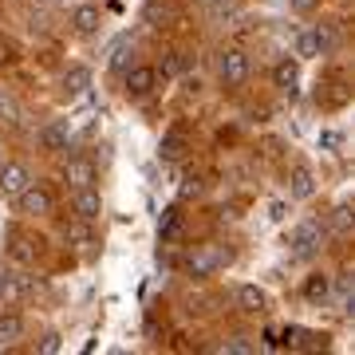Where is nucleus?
<instances>
[{"label":"nucleus","mask_w":355,"mask_h":355,"mask_svg":"<svg viewBox=\"0 0 355 355\" xmlns=\"http://www.w3.org/2000/svg\"><path fill=\"white\" fill-rule=\"evenodd\" d=\"M288 245H292V257H296V261L316 257L320 245H324V225H320V221H300V225L292 229Z\"/></svg>","instance_id":"f257e3e1"},{"label":"nucleus","mask_w":355,"mask_h":355,"mask_svg":"<svg viewBox=\"0 0 355 355\" xmlns=\"http://www.w3.org/2000/svg\"><path fill=\"white\" fill-rule=\"evenodd\" d=\"M217 76L225 87H241L245 79H249V55L241 48H229L221 51V60H217Z\"/></svg>","instance_id":"f03ea898"},{"label":"nucleus","mask_w":355,"mask_h":355,"mask_svg":"<svg viewBox=\"0 0 355 355\" xmlns=\"http://www.w3.org/2000/svg\"><path fill=\"white\" fill-rule=\"evenodd\" d=\"M16 202H20V209H24V214H36V217H44V214H51V209H55L51 190H48V186H36V182H28L24 193H20Z\"/></svg>","instance_id":"7ed1b4c3"},{"label":"nucleus","mask_w":355,"mask_h":355,"mask_svg":"<svg viewBox=\"0 0 355 355\" xmlns=\"http://www.w3.org/2000/svg\"><path fill=\"white\" fill-rule=\"evenodd\" d=\"M225 257H229V253H221L217 245H198V249L190 253V261H186V265H190L193 277H209L217 265H225Z\"/></svg>","instance_id":"20e7f679"},{"label":"nucleus","mask_w":355,"mask_h":355,"mask_svg":"<svg viewBox=\"0 0 355 355\" xmlns=\"http://www.w3.org/2000/svg\"><path fill=\"white\" fill-rule=\"evenodd\" d=\"M28 182H32V178H28L24 162H4L0 166V193H4V198H20Z\"/></svg>","instance_id":"39448f33"},{"label":"nucleus","mask_w":355,"mask_h":355,"mask_svg":"<svg viewBox=\"0 0 355 355\" xmlns=\"http://www.w3.org/2000/svg\"><path fill=\"white\" fill-rule=\"evenodd\" d=\"M71 209H76V217L79 221H99V214H103V198L91 186H83V190H76V198H71Z\"/></svg>","instance_id":"423d86ee"},{"label":"nucleus","mask_w":355,"mask_h":355,"mask_svg":"<svg viewBox=\"0 0 355 355\" xmlns=\"http://www.w3.org/2000/svg\"><path fill=\"white\" fill-rule=\"evenodd\" d=\"M123 76H127V95H135V99L150 95L154 83H158V71L154 67H127Z\"/></svg>","instance_id":"0eeeda50"},{"label":"nucleus","mask_w":355,"mask_h":355,"mask_svg":"<svg viewBox=\"0 0 355 355\" xmlns=\"http://www.w3.org/2000/svg\"><path fill=\"white\" fill-rule=\"evenodd\" d=\"M67 139H71V127H67L64 119H55V123H48V127L40 130V146L51 150V154L67 150Z\"/></svg>","instance_id":"6e6552de"},{"label":"nucleus","mask_w":355,"mask_h":355,"mask_svg":"<svg viewBox=\"0 0 355 355\" xmlns=\"http://www.w3.org/2000/svg\"><path fill=\"white\" fill-rule=\"evenodd\" d=\"M186 150H190L186 130H170V135H162V142H158V158H162V162H178V158H186Z\"/></svg>","instance_id":"1a4fd4ad"},{"label":"nucleus","mask_w":355,"mask_h":355,"mask_svg":"<svg viewBox=\"0 0 355 355\" xmlns=\"http://www.w3.org/2000/svg\"><path fill=\"white\" fill-rule=\"evenodd\" d=\"M64 178L76 186V190H83V186H95V182H99V174H95V166H91L87 158H71V162L64 166Z\"/></svg>","instance_id":"9d476101"},{"label":"nucleus","mask_w":355,"mask_h":355,"mask_svg":"<svg viewBox=\"0 0 355 355\" xmlns=\"http://www.w3.org/2000/svg\"><path fill=\"white\" fill-rule=\"evenodd\" d=\"M296 83H300V67H296V60H277V67H272V87H280L284 95H292Z\"/></svg>","instance_id":"9b49d317"},{"label":"nucleus","mask_w":355,"mask_h":355,"mask_svg":"<svg viewBox=\"0 0 355 355\" xmlns=\"http://www.w3.org/2000/svg\"><path fill=\"white\" fill-rule=\"evenodd\" d=\"M288 193L292 198H312L316 193V178H312V170L308 166H292V174H288Z\"/></svg>","instance_id":"f8f14e48"},{"label":"nucleus","mask_w":355,"mask_h":355,"mask_svg":"<svg viewBox=\"0 0 355 355\" xmlns=\"http://www.w3.org/2000/svg\"><path fill=\"white\" fill-rule=\"evenodd\" d=\"M71 24H76L79 36H95V32H99V24H103V12L95 8V4H79L76 16H71Z\"/></svg>","instance_id":"ddd939ff"},{"label":"nucleus","mask_w":355,"mask_h":355,"mask_svg":"<svg viewBox=\"0 0 355 355\" xmlns=\"http://www.w3.org/2000/svg\"><path fill=\"white\" fill-rule=\"evenodd\" d=\"M331 296V277L328 272H312V277L304 280V300L308 304H324Z\"/></svg>","instance_id":"4468645a"},{"label":"nucleus","mask_w":355,"mask_h":355,"mask_svg":"<svg viewBox=\"0 0 355 355\" xmlns=\"http://www.w3.org/2000/svg\"><path fill=\"white\" fill-rule=\"evenodd\" d=\"M265 292L257 288V284H241V288H237V308H241V312H249V316H257V312H265Z\"/></svg>","instance_id":"2eb2a0df"},{"label":"nucleus","mask_w":355,"mask_h":355,"mask_svg":"<svg viewBox=\"0 0 355 355\" xmlns=\"http://www.w3.org/2000/svg\"><path fill=\"white\" fill-rule=\"evenodd\" d=\"M91 87V71L87 67H67L64 71V91L67 95H83Z\"/></svg>","instance_id":"dca6fc26"},{"label":"nucleus","mask_w":355,"mask_h":355,"mask_svg":"<svg viewBox=\"0 0 355 355\" xmlns=\"http://www.w3.org/2000/svg\"><path fill=\"white\" fill-rule=\"evenodd\" d=\"M24 336V320L16 316V312H8V316H0V347H8V343H16Z\"/></svg>","instance_id":"f3484780"},{"label":"nucleus","mask_w":355,"mask_h":355,"mask_svg":"<svg viewBox=\"0 0 355 355\" xmlns=\"http://www.w3.org/2000/svg\"><path fill=\"white\" fill-rule=\"evenodd\" d=\"M320 28H308V32H300L296 36V55H304V60H312V55H320Z\"/></svg>","instance_id":"a211bd4d"},{"label":"nucleus","mask_w":355,"mask_h":355,"mask_svg":"<svg viewBox=\"0 0 355 355\" xmlns=\"http://www.w3.org/2000/svg\"><path fill=\"white\" fill-rule=\"evenodd\" d=\"M336 304H340V312H352L355 308V280L352 277L336 280Z\"/></svg>","instance_id":"6ab92c4d"},{"label":"nucleus","mask_w":355,"mask_h":355,"mask_svg":"<svg viewBox=\"0 0 355 355\" xmlns=\"http://www.w3.org/2000/svg\"><path fill=\"white\" fill-rule=\"evenodd\" d=\"M178 233H182V214H178V209H166L162 221H158V237H162V241H174Z\"/></svg>","instance_id":"aec40b11"},{"label":"nucleus","mask_w":355,"mask_h":355,"mask_svg":"<svg viewBox=\"0 0 355 355\" xmlns=\"http://www.w3.org/2000/svg\"><path fill=\"white\" fill-rule=\"evenodd\" d=\"M36 245L40 241H32V237H20V233H16V237H12V257H16V261H36V253H40Z\"/></svg>","instance_id":"412c9836"},{"label":"nucleus","mask_w":355,"mask_h":355,"mask_svg":"<svg viewBox=\"0 0 355 355\" xmlns=\"http://www.w3.org/2000/svg\"><path fill=\"white\" fill-rule=\"evenodd\" d=\"M130 55H135L130 40H119V44H114V55H111V67H114V71H127V67H130Z\"/></svg>","instance_id":"4be33fe9"},{"label":"nucleus","mask_w":355,"mask_h":355,"mask_svg":"<svg viewBox=\"0 0 355 355\" xmlns=\"http://www.w3.org/2000/svg\"><path fill=\"white\" fill-rule=\"evenodd\" d=\"M0 300H20V277L0 268Z\"/></svg>","instance_id":"5701e85b"},{"label":"nucleus","mask_w":355,"mask_h":355,"mask_svg":"<svg viewBox=\"0 0 355 355\" xmlns=\"http://www.w3.org/2000/svg\"><path fill=\"white\" fill-rule=\"evenodd\" d=\"M67 237L79 245V249H87L91 245V229H87V221H79V225H67Z\"/></svg>","instance_id":"b1692460"},{"label":"nucleus","mask_w":355,"mask_h":355,"mask_svg":"<svg viewBox=\"0 0 355 355\" xmlns=\"http://www.w3.org/2000/svg\"><path fill=\"white\" fill-rule=\"evenodd\" d=\"M20 60V48H16V40H0V64L8 67V64H16Z\"/></svg>","instance_id":"393cba45"},{"label":"nucleus","mask_w":355,"mask_h":355,"mask_svg":"<svg viewBox=\"0 0 355 355\" xmlns=\"http://www.w3.org/2000/svg\"><path fill=\"white\" fill-rule=\"evenodd\" d=\"M182 67H186V55H182V51H170V55H166V76H182Z\"/></svg>","instance_id":"a878e982"},{"label":"nucleus","mask_w":355,"mask_h":355,"mask_svg":"<svg viewBox=\"0 0 355 355\" xmlns=\"http://www.w3.org/2000/svg\"><path fill=\"white\" fill-rule=\"evenodd\" d=\"M225 352L249 355V352H257V343H249V340H245V336H233V340H225Z\"/></svg>","instance_id":"bb28decb"},{"label":"nucleus","mask_w":355,"mask_h":355,"mask_svg":"<svg viewBox=\"0 0 355 355\" xmlns=\"http://www.w3.org/2000/svg\"><path fill=\"white\" fill-rule=\"evenodd\" d=\"M336 233H352V209H336Z\"/></svg>","instance_id":"cd10ccee"},{"label":"nucleus","mask_w":355,"mask_h":355,"mask_svg":"<svg viewBox=\"0 0 355 355\" xmlns=\"http://www.w3.org/2000/svg\"><path fill=\"white\" fill-rule=\"evenodd\" d=\"M193 193H202V182H198V178H186V186H182V198H193Z\"/></svg>","instance_id":"c85d7f7f"},{"label":"nucleus","mask_w":355,"mask_h":355,"mask_svg":"<svg viewBox=\"0 0 355 355\" xmlns=\"http://www.w3.org/2000/svg\"><path fill=\"white\" fill-rule=\"evenodd\" d=\"M55 347H60V336H48V340H44V347H40V352H55Z\"/></svg>","instance_id":"c756f323"},{"label":"nucleus","mask_w":355,"mask_h":355,"mask_svg":"<svg viewBox=\"0 0 355 355\" xmlns=\"http://www.w3.org/2000/svg\"><path fill=\"white\" fill-rule=\"evenodd\" d=\"M296 8H300V12H308V8H312V0H296Z\"/></svg>","instance_id":"7c9ffc66"},{"label":"nucleus","mask_w":355,"mask_h":355,"mask_svg":"<svg viewBox=\"0 0 355 355\" xmlns=\"http://www.w3.org/2000/svg\"><path fill=\"white\" fill-rule=\"evenodd\" d=\"M36 4H55V0H36Z\"/></svg>","instance_id":"2f4dec72"}]
</instances>
